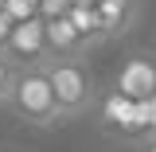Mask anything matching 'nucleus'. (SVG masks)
Returning <instances> with one entry per match:
<instances>
[{"label":"nucleus","mask_w":156,"mask_h":152,"mask_svg":"<svg viewBox=\"0 0 156 152\" xmlns=\"http://www.w3.org/2000/svg\"><path fill=\"white\" fill-rule=\"evenodd\" d=\"M8 109H12L20 121L35 125V129H51V125H62V121H66L43 66H20L16 86H12V94H8Z\"/></svg>","instance_id":"nucleus-1"},{"label":"nucleus","mask_w":156,"mask_h":152,"mask_svg":"<svg viewBox=\"0 0 156 152\" xmlns=\"http://www.w3.org/2000/svg\"><path fill=\"white\" fill-rule=\"evenodd\" d=\"M43 70L51 78V90H55L58 109H62L66 121L70 117H82L94 105V78H90V70H86L82 58H47Z\"/></svg>","instance_id":"nucleus-2"},{"label":"nucleus","mask_w":156,"mask_h":152,"mask_svg":"<svg viewBox=\"0 0 156 152\" xmlns=\"http://www.w3.org/2000/svg\"><path fill=\"white\" fill-rule=\"evenodd\" d=\"M113 90L129 101H152L156 97V55L140 51V55L121 58L113 74Z\"/></svg>","instance_id":"nucleus-3"},{"label":"nucleus","mask_w":156,"mask_h":152,"mask_svg":"<svg viewBox=\"0 0 156 152\" xmlns=\"http://www.w3.org/2000/svg\"><path fill=\"white\" fill-rule=\"evenodd\" d=\"M4 55L12 58L16 66H43L47 62V19L35 16V19H23L12 27V35L4 43Z\"/></svg>","instance_id":"nucleus-4"},{"label":"nucleus","mask_w":156,"mask_h":152,"mask_svg":"<svg viewBox=\"0 0 156 152\" xmlns=\"http://www.w3.org/2000/svg\"><path fill=\"white\" fill-rule=\"evenodd\" d=\"M86 51H90V43H86V35L70 23V16L47 19V55L51 58H82Z\"/></svg>","instance_id":"nucleus-5"},{"label":"nucleus","mask_w":156,"mask_h":152,"mask_svg":"<svg viewBox=\"0 0 156 152\" xmlns=\"http://www.w3.org/2000/svg\"><path fill=\"white\" fill-rule=\"evenodd\" d=\"M94 8H98V16H101L105 39H117V35H125L133 27L136 12H140V0H98Z\"/></svg>","instance_id":"nucleus-6"},{"label":"nucleus","mask_w":156,"mask_h":152,"mask_svg":"<svg viewBox=\"0 0 156 152\" xmlns=\"http://www.w3.org/2000/svg\"><path fill=\"white\" fill-rule=\"evenodd\" d=\"M70 23H74L78 31L86 35V43L94 47V43H105V31H101V16H98V8H86V4H70Z\"/></svg>","instance_id":"nucleus-7"},{"label":"nucleus","mask_w":156,"mask_h":152,"mask_svg":"<svg viewBox=\"0 0 156 152\" xmlns=\"http://www.w3.org/2000/svg\"><path fill=\"white\" fill-rule=\"evenodd\" d=\"M16 74H20V66L0 51V105H8V94H12V86H16Z\"/></svg>","instance_id":"nucleus-8"},{"label":"nucleus","mask_w":156,"mask_h":152,"mask_svg":"<svg viewBox=\"0 0 156 152\" xmlns=\"http://www.w3.org/2000/svg\"><path fill=\"white\" fill-rule=\"evenodd\" d=\"M39 8H43V0H8V8H4V12L16 19V23H23V19H35Z\"/></svg>","instance_id":"nucleus-9"},{"label":"nucleus","mask_w":156,"mask_h":152,"mask_svg":"<svg viewBox=\"0 0 156 152\" xmlns=\"http://www.w3.org/2000/svg\"><path fill=\"white\" fill-rule=\"evenodd\" d=\"M70 4H74V0H43L39 16H43V19H58V16H66V12H70Z\"/></svg>","instance_id":"nucleus-10"},{"label":"nucleus","mask_w":156,"mask_h":152,"mask_svg":"<svg viewBox=\"0 0 156 152\" xmlns=\"http://www.w3.org/2000/svg\"><path fill=\"white\" fill-rule=\"evenodd\" d=\"M12 27H16V19L8 16V12H0V51H4V43H8V35H12Z\"/></svg>","instance_id":"nucleus-11"},{"label":"nucleus","mask_w":156,"mask_h":152,"mask_svg":"<svg viewBox=\"0 0 156 152\" xmlns=\"http://www.w3.org/2000/svg\"><path fill=\"white\" fill-rule=\"evenodd\" d=\"M74 4H86V8H94V4H98V0H74Z\"/></svg>","instance_id":"nucleus-12"},{"label":"nucleus","mask_w":156,"mask_h":152,"mask_svg":"<svg viewBox=\"0 0 156 152\" xmlns=\"http://www.w3.org/2000/svg\"><path fill=\"white\" fill-rule=\"evenodd\" d=\"M4 8H8V0H0V12H4Z\"/></svg>","instance_id":"nucleus-13"},{"label":"nucleus","mask_w":156,"mask_h":152,"mask_svg":"<svg viewBox=\"0 0 156 152\" xmlns=\"http://www.w3.org/2000/svg\"><path fill=\"white\" fill-rule=\"evenodd\" d=\"M0 152H4V148H0Z\"/></svg>","instance_id":"nucleus-14"}]
</instances>
